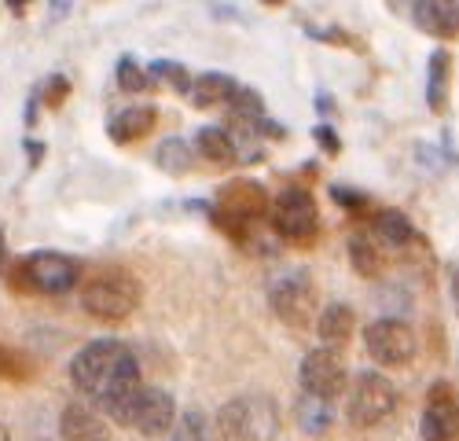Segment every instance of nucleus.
Masks as SVG:
<instances>
[{"instance_id":"1","label":"nucleus","mask_w":459,"mask_h":441,"mask_svg":"<svg viewBox=\"0 0 459 441\" xmlns=\"http://www.w3.org/2000/svg\"><path fill=\"white\" fill-rule=\"evenodd\" d=\"M70 383L78 393L92 397L107 419L122 423V427H129L133 409L143 393L140 364H136L133 350L118 339H96L74 353L70 357Z\"/></svg>"},{"instance_id":"2","label":"nucleus","mask_w":459,"mask_h":441,"mask_svg":"<svg viewBox=\"0 0 459 441\" xmlns=\"http://www.w3.org/2000/svg\"><path fill=\"white\" fill-rule=\"evenodd\" d=\"M140 280L122 265H100L82 280V309L103 324H118L140 309Z\"/></svg>"},{"instance_id":"3","label":"nucleus","mask_w":459,"mask_h":441,"mask_svg":"<svg viewBox=\"0 0 459 441\" xmlns=\"http://www.w3.org/2000/svg\"><path fill=\"white\" fill-rule=\"evenodd\" d=\"M221 441H280V409L269 393H239L217 409Z\"/></svg>"},{"instance_id":"4","label":"nucleus","mask_w":459,"mask_h":441,"mask_svg":"<svg viewBox=\"0 0 459 441\" xmlns=\"http://www.w3.org/2000/svg\"><path fill=\"white\" fill-rule=\"evenodd\" d=\"M8 283L15 290H33V294H66L82 283V262L59 250H37L30 257H19V262L8 269Z\"/></svg>"},{"instance_id":"5","label":"nucleus","mask_w":459,"mask_h":441,"mask_svg":"<svg viewBox=\"0 0 459 441\" xmlns=\"http://www.w3.org/2000/svg\"><path fill=\"white\" fill-rule=\"evenodd\" d=\"M269 225L280 239L309 246L320 236V206L313 192L301 188V184H290V188L276 192V199L269 203Z\"/></svg>"},{"instance_id":"6","label":"nucleus","mask_w":459,"mask_h":441,"mask_svg":"<svg viewBox=\"0 0 459 441\" xmlns=\"http://www.w3.org/2000/svg\"><path fill=\"white\" fill-rule=\"evenodd\" d=\"M397 401L401 393L394 379H386L382 372H360L357 379H350V390H346V419L357 430H371L397 412Z\"/></svg>"},{"instance_id":"7","label":"nucleus","mask_w":459,"mask_h":441,"mask_svg":"<svg viewBox=\"0 0 459 441\" xmlns=\"http://www.w3.org/2000/svg\"><path fill=\"white\" fill-rule=\"evenodd\" d=\"M316 280L309 269H287L269 283V309L276 313L280 324L301 331L313 324L316 313Z\"/></svg>"},{"instance_id":"8","label":"nucleus","mask_w":459,"mask_h":441,"mask_svg":"<svg viewBox=\"0 0 459 441\" xmlns=\"http://www.w3.org/2000/svg\"><path fill=\"white\" fill-rule=\"evenodd\" d=\"M298 386L301 393H309L316 401L334 404V397H346L350 390V364L342 350L320 346L313 353H305L298 364Z\"/></svg>"},{"instance_id":"9","label":"nucleus","mask_w":459,"mask_h":441,"mask_svg":"<svg viewBox=\"0 0 459 441\" xmlns=\"http://www.w3.org/2000/svg\"><path fill=\"white\" fill-rule=\"evenodd\" d=\"M364 346H368V357L382 368H408L419 353V339H415L411 324H404L397 316H382V320L368 324Z\"/></svg>"},{"instance_id":"10","label":"nucleus","mask_w":459,"mask_h":441,"mask_svg":"<svg viewBox=\"0 0 459 441\" xmlns=\"http://www.w3.org/2000/svg\"><path fill=\"white\" fill-rule=\"evenodd\" d=\"M269 203H273V195L264 192V184L243 177V180L221 184L210 210L221 213V217H228V220H239V225H254V220L269 217Z\"/></svg>"},{"instance_id":"11","label":"nucleus","mask_w":459,"mask_h":441,"mask_svg":"<svg viewBox=\"0 0 459 441\" xmlns=\"http://www.w3.org/2000/svg\"><path fill=\"white\" fill-rule=\"evenodd\" d=\"M423 441H455L459 437V393L448 379H434L427 390L423 416H419Z\"/></svg>"},{"instance_id":"12","label":"nucleus","mask_w":459,"mask_h":441,"mask_svg":"<svg viewBox=\"0 0 459 441\" xmlns=\"http://www.w3.org/2000/svg\"><path fill=\"white\" fill-rule=\"evenodd\" d=\"M173 423H177V401L159 386H143L129 427H136L143 437H162L173 430Z\"/></svg>"},{"instance_id":"13","label":"nucleus","mask_w":459,"mask_h":441,"mask_svg":"<svg viewBox=\"0 0 459 441\" xmlns=\"http://www.w3.org/2000/svg\"><path fill=\"white\" fill-rule=\"evenodd\" d=\"M371 232L382 246H390V250H408V246H419V243H427L423 236H419V229L411 225V217L404 210H375L371 217Z\"/></svg>"},{"instance_id":"14","label":"nucleus","mask_w":459,"mask_h":441,"mask_svg":"<svg viewBox=\"0 0 459 441\" xmlns=\"http://www.w3.org/2000/svg\"><path fill=\"white\" fill-rule=\"evenodd\" d=\"M411 22L437 37V41H452L459 37V4H448V0H419L411 4Z\"/></svg>"},{"instance_id":"15","label":"nucleus","mask_w":459,"mask_h":441,"mask_svg":"<svg viewBox=\"0 0 459 441\" xmlns=\"http://www.w3.org/2000/svg\"><path fill=\"white\" fill-rule=\"evenodd\" d=\"M155 122H159V107L129 103L107 122V133H110L114 143H136V140H143L151 129H155Z\"/></svg>"},{"instance_id":"16","label":"nucleus","mask_w":459,"mask_h":441,"mask_svg":"<svg viewBox=\"0 0 459 441\" xmlns=\"http://www.w3.org/2000/svg\"><path fill=\"white\" fill-rule=\"evenodd\" d=\"M59 434L66 441H110V427L103 423L100 412H92L89 404L70 401L59 416Z\"/></svg>"},{"instance_id":"17","label":"nucleus","mask_w":459,"mask_h":441,"mask_svg":"<svg viewBox=\"0 0 459 441\" xmlns=\"http://www.w3.org/2000/svg\"><path fill=\"white\" fill-rule=\"evenodd\" d=\"M239 82L232 78V74H224V70H206L199 74V78H191V107H199V110H210V107H224V103H232Z\"/></svg>"},{"instance_id":"18","label":"nucleus","mask_w":459,"mask_h":441,"mask_svg":"<svg viewBox=\"0 0 459 441\" xmlns=\"http://www.w3.org/2000/svg\"><path fill=\"white\" fill-rule=\"evenodd\" d=\"M353 331H357V313L350 302H331L320 309L316 316V335L324 339V346L338 350V346H346L353 339Z\"/></svg>"},{"instance_id":"19","label":"nucleus","mask_w":459,"mask_h":441,"mask_svg":"<svg viewBox=\"0 0 459 441\" xmlns=\"http://www.w3.org/2000/svg\"><path fill=\"white\" fill-rule=\"evenodd\" d=\"M448 82H452V52L434 48L430 63H427V103L434 115H445L448 110Z\"/></svg>"},{"instance_id":"20","label":"nucleus","mask_w":459,"mask_h":441,"mask_svg":"<svg viewBox=\"0 0 459 441\" xmlns=\"http://www.w3.org/2000/svg\"><path fill=\"white\" fill-rule=\"evenodd\" d=\"M191 151H199L206 162L213 166H236L239 155H236V143H232V133H228L224 125H203L195 133V147Z\"/></svg>"},{"instance_id":"21","label":"nucleus","mask_w":459,"mask_h":441,"mask_svg":"<svg viewBox=\"0 0 459 441\" xmlns=\"http://www.w3.org/2000/svg\"><path fill=\"white\" fill-rule=\"evenodd\" d=\"M294 419H298V430H301V434L320 437V434H327V427L334 423V404L316 401V397H309V393H301L298 404H294Z\"/></svg>"},{"instance_id":"22","label":"nucleus","mask_w":459,"mask_h":441,"mask_svg":"<svg viewBox=\"0 0 459 441\" xmlns=\"http://www.w3.org/2000/svg\"><path fill=\"white\" fill-rule=\"evenodd\" d=\"M346 250H350V265H353L357 276L375 280L382 272V250H378V243L368 232H350Z\"/></svg>"},{"instance_id":"23","label":"nucleus","mask_w":459,"mask_h":441,"mask_svg":"<svg viewBox=\"0 0 459 441\" xmlns=\"http://www.w3.org/2000/svg\"><path fill=\"white\" fill-rule=\"evenodd\" d=\"M191 162H195V151H191V143L184 136H166L155 151V166L169 177H187Z\"/></svg>"},{"instance_id":"24","label":"nucleus","mask_w":459,"mask_h":441,"mask_svg":"<svg viewBox=\"0 0 459 441\" xmlns=\"http://www.w3.org/2000/svg\"><path fill=\"white\" fill-rule=\"evenodd\" d=\"M143 70H147L151 85H166V89H173V92H180V96L191 92V74H187V66L177 63V59H155V63H147Z\"/></svg>"},{"instance_id":"25","label":"nucleus","mask_w":459,"mask_h":441,"mask_svg":"<svg viewBox=\"0 0 459 441\" xmlns=\"http://www.w3.org/2000/svg\"><path fill=\"white\" fill-rule=\"evenodd\" d=\"M228 107H232V122H247V125H254V122L264 118V96H261L257 89H250V85H239Z\"/></svg>"},{"instance_id":"26","label":"nucleus","mask_w":459,"mask_h":441,"mask_svg":"<svg viewBox=\"0 0 459 441\" xmlns=\"http://www.w3.org/2000/svg\"><path fill=\"white\" fill-rule=\"evenodd\" d=\"M114 78H118V89L129 92V96H140L151 89V78H147V70L133 59V56H122L118 66H114Z\"/></svg>"},{"instance_id":"27","label":"nucleus","mask_w":459,"mask_h":441,"mask_svg":"<svg viewBox=\"0 0 459 441\" xmlns=\"http://www.w3.org/2000/svg\"><path fill=\"white\" fill-rule=\"evenodd\" d=\"M305 33L316 37V41H324V45H331V48H353V52H364L360 37L350 33V30H342V26H309V22H305Z\"/></svg>"},{"instance_id":"28","label":"nucleus","mask_w":459,"mask_h":441,"mask_svg":"<svg viewBox=\"0 0 459 441\" xmlns=\"http://www.w3.org/2000/svg\"><path fill=\"white\" fill-rule=\"evenodd\" d=\"M33 376V360L22 357L12 346H0V379H12V383H26Z\"/></svg>"},{"instance_id":"29","label":"nucleus","mask_w":459,"mask_h":441,"mask_svg":"<svg viewBox=\"0 0 459 441\" xmlns=\"http://www.w3.org/2000/svg\"><path fill=\"white\" fill-rule=\"evenodd\" d=\"M169 441H206V416L199 409H187L184 416H177Z\"/></svg>"},{"instance_id":"30","label":"nucleus","mask_w":459,"mask_h":441,"mask_svg":"<svg viewBox=\"0 0 459 441\" xmlns=\"http://www.w3.org/2000/svg\"><path fill=\"white\" fill-rule=\"evenodd\" d=\"M66 96H70V78H66V74H52V78L37 89V103H45L52 110H59L66 103Z\"/></svg>"},{"instance_id":"31","label":"nucleus","mask_w":459,"mask_h":441,"mask_svg":"<svg viewBox=\"0 0 459 441\" xmlns=\"http://www.w3.org/2000/svg\"><path fill=\"white\" fill-rule=\"evenodd\" d=\"M331 199H334L342 210H350V213L368 210V195L357 192V188H350V184H331Z\"/></svg>"},{"instance_id":"32","label":"nucleus","mask_w":459,"mask_h":441,"mask_svg":"<svg viewBox=\"0 0 459 441\" xmlns=\"http://www.w3.org/2000/svg\"><path fill=\"white\" fill-rule=\"evenodd\" d=\"M313 140L320 143V151H324V155H331V159L342 151V136H338V133H334V125H327V122H320V125L313 129Z\"/></svg>"},{"instance_id":"33","label":"nucleus","mask_w":459,"mask_h":441,"mask_svg":"<svg viewBox=\"0 0 459 441\" xmlns=\"http://www.w3.org/2000/svg\"><path fill=\"white\" fill-rule=\"evenodd\" d=\"M316 110H320V115H327V118H334V115H338V107H334V99H331L327 92H320V96H316Z\"/></svg>"},{"instance_id":"34","label":"nucleus","mask_w":459,"mask_h":441,"mask_svg":"<svg viewBox=\"0 0 459 441\" xmlns=\"http://www.w3.org/2000/svg\"><path fill=\"white\" fill-rule=\"evenodd\" d=\"M26 155L33 159V166H37V159L45 155V143H37V140H26Z\"/></svg>"},{"instance_id":"35","label":"nucleus","mask_w":459,"mask_h":441,"mask_svg":"<svg viewBox=\"0 0 459 441\" xmlns=\"http://www.w3.org/2000/svg\"><path fill=\"white\" fill-rule=\"evenodd\" d=\"M448 290H452V298H455V306H459V265H455L452 276H448Z\"/></svg>"},{"instance_id":"36","label":"nucleus","mask_w":459,"mask_h":441,"mask_svg":"<svg viewBox=\"0 0 459 441\" xmlns=\"http://www.w3.org/2000/svg\"><path fill=\"white\" fill-rule=\"evenodd\" d=\"M0 441H8V430L4 427H0Z\"/></svg>"}]
</instances>
